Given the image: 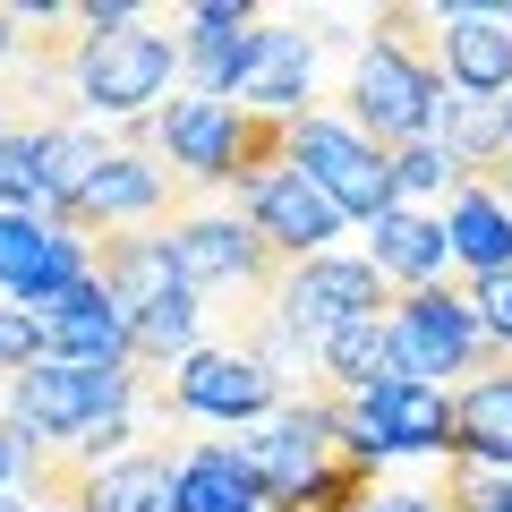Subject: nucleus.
<instances>
[{"mask_svg": "<svg viewBox=\"0 0 512 512\" xmlns=\"http://www.w3.org/2000/svg\"><path fill=\"white\" fill-rule=\"evenodd\" d=\"M265 308H274V325L316 359L342 325H359V316H393V282H384L367 256H308V265L282 274V291L265 299Z\"/></svg>", "mask_w": 512, "mask_h": 512, "instance_id": "20e7f679", "label": "nucleus"}, {"mask_svg": "<svg viewBox=\"0 0 512 512\" xmlns=\"http://www.w3.org/2000/svg\"><path fill=\"white\" fill-rule=\"evenodd\" d=\"M239 453H248L256 478H265V512H308V495L350 461L342 436H333L325 393H316V402H282L265 427H248V436H239Z\"/></svg>", "mask_w": 512, "mask_h": 512, "instance_id": "39448f33", "label": "nucleus"}, {"mask_svg": "<svg viewBox=\"0 0 512 512\" xmlns=\"http://www.w3.org/2000/svg\"><path fill=\"white\" fill-rule=\"evenodd\" d=\"M504 128H512V94H504Z\"/></svg>", "mask_w": 512, "mask_h": 512, "instance_id": "7c9ffc66", "label": "nucleus"}, {"mask_svg": "<svg viewBox=\"0 0 512 512\" xmlns=\"http://www.w3.org/2000/svg\"><path fill=\"white\" fill-rule=\"evenodd\" d=\"M0 495H9V470H0Z\"/></svg>", "mask_w": 512, "mask_h": 512, "instance_id": "2f4dec72", "label": "nucleus"}, {"mask_svg": "<svg viewBox=\"0 0 512 512\" xmlns=\"http://www.w3.org/2000/svg\"><path fill=\"white\" fill-rule=\"evenodd\" d=\"M18 60V9H0V69Z\"/></svg>", "mask_w": 512, "mask_h": 512, "instance_id": "cd10ccee", "label": "nucleus"}, {"mask_svg": "<svg viewBox=\"0 0 512 512\" xmlns=\"http://www.w3.org/2000/svg\"><path fill=\"white\" fill-rule=\"evenodd\" d=\"M103 163H111V146L94 137V128H77V120H52V128H43V188H52V205H77ZM52 205H43V214H52Z\"/></svg>", "mask_w": 512, "mask_h": 512, "instance_id": "5701e85b", "label": "nucleus"}, {"mask_svg": "<svg viewBox=\"0 0 512 512\" xmlns=\"http://www.w3.org/2000/svg\"><path fill=\"white\" fill-rule=\"evenodd\" d=\"M291 154H299V171L342 205V222H376V214L402 205V197H393V154H384L376 137H359L350 120L299 111V120H291Z\"/></svg>", "mask_w": 512, "mask_h": 512, "instance_id": "0eeeda50", "label": "nucleus"}, {"mask_svg": "<svg viewBox=\"0 0 512 512\" xmlns=\"http://www.w3.org/2000/svg\"><path fill=\"white\" fill-rule=\"evenodd\" d=\"M444 239H453V265H470V282L504 274L512 265V205L495 197L487 180H470L453 205H444Z\"/></svg>", "mask_w": 512, "mask_h": 512, "instance_id": "a211bd4d", "label": "nucleus"}, {"mask_svg": "<svg viewBox=\"0 0 512 512\" xmlns=\"http://www.w3.org/2000/svg\"><path fill=\"white\" fill-rule=\"evenodd\" d=\"M282 410V376L256 350H188L163 384H137V427L146 419H222V427H265Z\"/></svg>", "mask_w": 512, "mask_h": 512, "instance_id": "f03ea898", "label": "nucleus"}, {"mask_svg": "<svg viewBox=\"0 0 512 512\" xmlns=\"http://www.w3.org/2000/svg\"><path fill=\"white\" fill-rule=\"evenodd\" d=\"M239 197V214L256 222V239L282 256V265H308V256H333V239L350 231L342 222V205L325 197V188L299 171V154L291 163H274V171H256V180H239L231 188Z\"/></svg>", "mask_w": 512, "mask_h": 512, "instance_id": "6e6552de", "label": "nucleus"}, {"mask_svg": "<svg viewBox=\"0 0 512 512\" xmlns=\"http://www.w3.org/2000/svg\"><path fill=\"white\" fill-rule=\"evenodd\" d=\"M393 376L384 384H436V393H453V376H495V367H512L504 350L487 342V325H478L470 291H453V282H427V291H393Z\"/></svg>", "mask_w": 512, "mask_h": 512, "instance_id": "f257e3e1", "label": "nucleus"}, {"mask_svg": "<svg viewBox=\"0 0 512 512\" xmlns=\"http://www.w3.org/2000/svg\"><path fill=\"white\" fill-rule=\"evenodd\" d=\"M436 60H444V86L453 94H478V103H504L512 94V9H436Z\"/></svg>", "mask_w": 512, "mask_h": 512, "instance_id": "9b49d317", "label": "nucleus"}, {"mask_svg": "<svg viewBox=\"0 0 512 512\" xmlns=\"http://www.w3.org/2000/svg\"><path fill=\"white\" fill-rule=\"evenodd\" d=\"M367 265H376L384 282H402V291H427V282H444V265H453V239H444V222L393 205V214L367 222Z\"/></svg>", "mask_w": 512, "mask_h": 512, "instance_id": "4468645a", "label": "nucleus"}, {"mask_svg": "<svg viewBox=\"0 0 512 512\" xmlns=\"http://www.w3.org/2000/svg\"><path fill=\"white\" fill-rule=\"evenodd\" d=\"M128 128H137V137H154L188 188H231V163H239V103L180 94V103H163L154 120H128Z\"/></svg>", "mask_w": 512, "mask_h": 512, "instance_id": "9d476101", "label": "nucleus"}, {"mask_svg": "<svg viewBox=\"0 0 512 512\" xmlns=\"http://www.w3.org/2000/svg\"><path fill=\"white\" fill-rule=\"evenodd\" d=\"M470 308H478V325H487V342L512 359V265H504V274H478V282H470Z\"/></svg>", "mask_w": 512, "mask_h": 512, "instance_id": "a878e982", "label": "nucleus"}, {"mask_svg": "<svg viewBox=\"0 0 512 512\" xmlns=\"http://www.w3.org/2000/svg\"><path fill=\"white\" fill-rule=\"evenodd\" d=\"M367 419H376L384 453H444L453 461V393H436V384H376Z\"/></svg>", "mask_w": 512, "mask_h": 512, "instance_id": "2eb2a0df", "label": "nucleus"}, {"mask_svg": "<svg viewBox=\"0 0 512 512\" xmlns=\"http://www.w3.org/2000/svg\"><path fill=\"white\" fill-rule=\"evenodd\" d=\"M436 188H453V197H461V188H470V171H461L453 163V154H444L436 146V137H419V146H393V197H436Z\"/></svg>", "mask_w": 512, "mask_h": 512, "instance_id": "393cba45", "label": "nucleus"}, {"mask_svg": "<svg viewBox=\"0 0 512 512\" xmlns=\"http://www.w3.org/2000/svg\"><path fill=\"white\" fill-rule=\"evenodd\" d=\"M180 512H265V478L239 444H188L180 453Z\"/></svg>", "mask_w": 512, "mask_h": 512, "instance_id": "dca6fc26", "label": "nucleus"}, {"mask_svg": "<svg viewBox=\"0 0 512 512\" xmlns=\"http://www.w3.org/2000/svg\"><path fill=\"white\" fill-rule=\"evenodd\" d=\"M43 333V359H77V367H128V316L103 299V282H77L69 299H52V308H26Z\"/></svg>", "mask_w": 512, "mask_h": 512, "instance_id": "f8f14e48", "label": "nucleus"}, {"mask_svg": "<svg viewBox=\"0 0 512 512\" xmlns=\"http://www.w3.org/2000/svg\"><path fill=\"white\" fill-rule=\"evenodd\" d=\"M52 188H43V128H9L0 137V214H43Z\"/></svg>", "mask_w": 512, "mask_h": 512, "instance_id": "b1692460", "label": "nucleus"}, {"mask_svg": "<svg viewBox=\"0 0 512 512\" xmlns=\"http://www.w3.org/2000/svg\"><path fill=\"white\" fill-rule=\"evenodd\" d=\"M453 453L487 461V470H512V367L470 376L453 393Z\"/></svg>", "mask_w": 512, "mask_h": 512, "instance_id": "f3484780", "label": "nucleus"}, {"mask_svg": "<svg viewBox=\"0 0 512 512\" xmlns=\"http://www.w3.org/2000/svg\"><path fill=\"white\" fill-rule=\"evenodd\" d=\"M43 359V333L26 308H0V376H26V367Z\"/></svg>", "mask_w": 512, "mask_h": 512, "instance_id": "bb28decb", "label": "nucleus"}, {"mask_svg": "<svg viewBox=\"0 0 512 512\" xmlns=\"http://www.w3.org/2000/svg\"><path fill=\"white\" fill-rule=\"evenodd\" d=\"M94 282H103V299L120 316H146L154 299L171 291V239L163 231H111V239H94Z\"/></svg>", "mask_w": 512, "mask_h": 512, "instance_id": "ddd939ff", "label": "nucleus"}, {"mask_svg": "<svg viewBox=\"0 0 512 512\" xmlns=\"http://www.w3.org/2000/svg\"><path fill=\"white\" fill-rule=\"evenodd\" d=\"M137 367H77V359H35L26 376H9V419L35 427L43 444H77L86 427L137 410Z\"/></svg>", "mask_w": 512, "mask_h": 512, "instance_id": "7ed1b4c3", "label": "nucleus"}, {"mask_svg": "<svg viewBox=\"0 0 512 512\" xmlns=\"http://www.w3.org/2000/svg\"><path fill=\"white\" fill-rule=\"evenodd\" d=\"M77 512H180V461L171 453H128L86 478Z\"/></svg>", "mask_w": 512, "mask_h": 512, "instance_id": "6ab92c4d", "label": "nucleus"}, {"mask_svg": "<svg viewBox=\"0 0 512 512\" xmlns=\"http://www.w3.org/2000/svg\"><path fill=\"white\" fill-rule=\"evenodd\" d=\"M0 512H35V495H0Z\"/></svg>", "mask_w": 512, "mask_h": 512, "instance_id": "c756f323", "label": "nucleus"}, {"mask_svg": "<svg viewBox=\"0 0 512 512\" xmlns=\"http://www.w3.org/2000/svg\"><path fill=\"white\" fill-rule=\"evenodd\" d=\"M487 188H495V197H504V205H512V154H504V163H495V171H487Z\"/></svg>", "mask_w": 512, "mask_h": 512, "instance_id": "c85d7f7f", "label": "nucleus"}, {"mask_svg": "<svg viewBox=\"0 0 512 512\" xmlns=\"http://www.w3.org/2000/svg\"><path fill=\"white\" fill-rule=\"evenodd\" d=\"M197 333H205V299L188 291V282H171L146 316H128V367H137V376H146V367H180L188 350H205Z\"/></svg>", "mask_w": 512, "mask_h": 512, "instance_id": "aec40b11", "label": "nucleus"}, {"mask_svg": "<svg viewBox=\"0 0 512 512\" xmlns=\"http://www.w3.org/2000/svg\"><path fill=\"white\" fill-rule=\"evenodd\" d=\"M163 239H171V274H180L197 299L205 291H248L256 308H265V299L282 291V274H291V265L256 239L248 214H180Z\"/></svg>", "mask_w": 512, "mask_h": 512, "instance_id": "423d86ee", "label": "nucleus"}, {"mask_svg": "<svg viewBox=\"0 0 512 512\" xmlns=\"http://www.w3.org/2000/svg\"><path fill=\"white\" fill-rule=\"evenodd\" d=\"M316 376H325V393H376V384L393 376V325H384V316L342 325L325 350H316Z\"/></svg>", "mask_w": 512, "mask_h": 512, "instance_id": "4be33fe9", "label": "nucleus"}, {"mask_svg": "<svg viewBox=\"0 0 512 512\" xmlns=\"http://www.w3.org/2000/svg\"><path fill=\"white\" fill-rule=\"evenodd\" d=\"M308 69H316V35L299 18H265V52H256V77H248L239 103H248V111H299Z\"/></svg>", "mask_w": 512, "mask_h": 512, "instance_id": "412c9836", "label": "nucleus"}, {"mask_svg": "<svg viewBox=\"0 0 512 512\" xmlns=\"http://www.w3.org/2000/svg\"><path fill=\"white\" fill-rule=\"evenodd\" d=\"M436 94H444V77L427 69V60H410V52H393V43L367 35L359 69H350V128L376 137L384 154H393V146H419Z\"/></svg>", "mask_w": 512, "mask_h": 512, "instance_id": "1a4fd4ad", "label": "nucleus"}]
</instances>
